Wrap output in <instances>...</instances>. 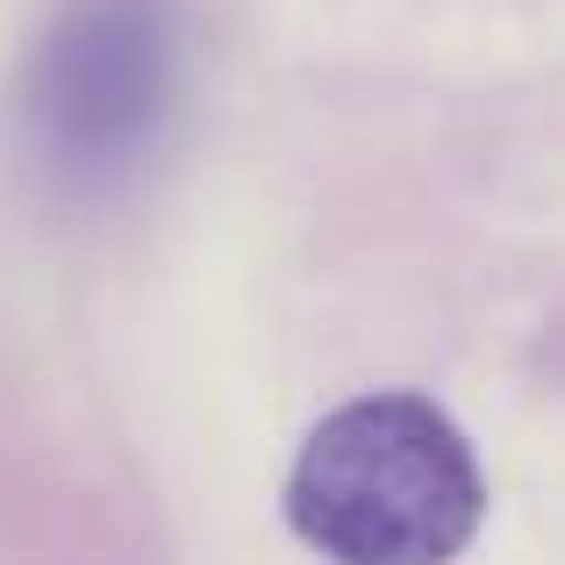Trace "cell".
<instances>
[{"label": "cell", "mask_w": 565, "mask_h": 565, "mask_svg": "<svg viewBox=\"0 0 565 565\" xmlns=\"http://www.w3.org/2000/svg\"><path fill=\"white\" fill-rule=\"evenodd\" d=\"M166 22L151 0H94L51 36L36 72V137L57 166L108 172L166 115Z\"/></svg>", "instance_id": "cell-2"}, {"label": "cell", "mask_w": 565, "mask_h": 565, "mask_svg": "<svg viewBox=\"0 0 565 565\" xmlns=\"http://www.w3.org/2000/svg\"><path fill=\"white\" fill-rule=\"evenodd\" d=\"M487 515L466 429L423 394H365L308 429L287 472L294 537L330 565H451Z\"/></svg>", "instance_id": "cell-1"}]
</instances>
